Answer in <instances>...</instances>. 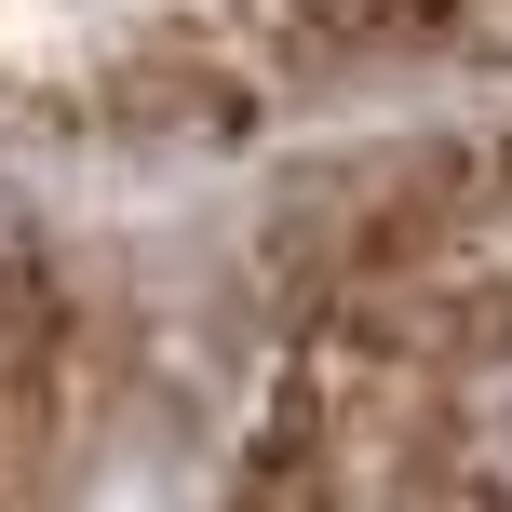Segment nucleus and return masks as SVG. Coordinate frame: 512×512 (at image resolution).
Returning a JSON list of instances; mask_svg holds the SVG:
<instances>
[{"label": "nucleus", "instance_id": "1", "mask_svg": "<svg viewBox=\"0 0 512 512\" xmlns=\"http://www.w3.org/2000/svg\"><path fill=\"white\" fill-rule=\"evenodd\" d=\"M230 512H512V135L351 230Z\"/></svg>", "mask_w": 512, "mask_h": 512}, {"label": "nucleus", "instance_id": "2", "mask_svg": "<svg viewBox=\"0 0 512 512\" xmlns=\"http://www.w3.org/2000/svg\"><path fill=\"white\" fill-rule=\"evenodd\" d=\"M54 432V297L27 270V243H0V512H27Z\"/></svg>", "mask_w": 512, "mask_h": 512}]
</instances>
